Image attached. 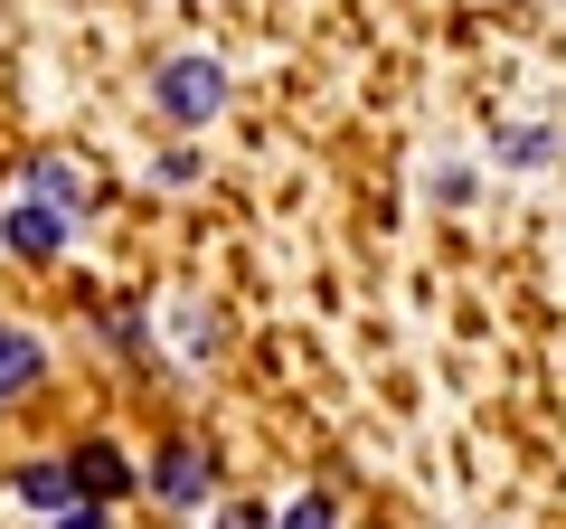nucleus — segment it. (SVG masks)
Listing matches in <instances>:
<instances>
[{"mask_svg": "<svg viewBox=\"0 0 566 529\" xmlns=\"http://www.w3.org/2000/svg\"><path fill=\"white\" fill-rule=\"evenodd\" d=\"M283 529H331V501H293V510H283Z\"/></svg>", "mask_w": 566, "mask_h": 529, "instance_id": "nucleus-8", "label": "nucleus"}, {"mask_svg": "<svg viewBox=\"0 0 566 529\" xmlns=\"http://www.w3.org/2000/svg\"><path fill=\"white\" fill-rule=\"evenodd\" d=\"M10 246H20V256H57L66 246V208H48V199L10 208Z\"/></svg>", "mask_w": 566, "mask_h": 529, "instance_id": "nucleus-3", "label": "nucleus"}, {"mask_svg": "<svg viewBox=\"0 0 566 529\" xmlns=\"http://www.w3.org/2000/svg\"><path fill=\"white\" fill-rule=\"evenodd\" d=\"M57 529H104V510H57Z\"/></svg>", "mask_w": 566, "mask_h": 529, "instance_id": "nucleus-9", "label": "nucleus"}, {"mask_svg": "<svg viewBox=\"0 0 566 529\" xmlns=\"http://www.w3.org/2000/svg\"><path fill=\"white\" fill-rule=\"evenodd\" d=\"M29 378H39V341L29 331H0V397H20Z\"/></svg>", "mask_w": 566, "mask_h": 529, "instance_id": "nucleus-5", "label": "nucleus"}, {"mask_svg": "<svg viewBox=\"0 0 566 529\" xmlns=\"http://www.w3.org/2000/svg\"><path fill=\"white\" fill-rule=\"evenodd\" d=\"M29 189L57 199V208H76V170H66V162H29Z\"/></svg>", "mask_w": 566, "mask_h": 529, "instance_id": "nucleus-7", "label": "nucleus"}, {"mask_svg": "<svg viewBox=\"0 0 566 529\" xmlns=\"http://www.w3.org/2000/svg\"><path fill=\"white\" fill-rule=\"evenodd\" d=\"M66 491H76V483H66V464H29V473H20V501H29V510H57Z\"/></svg>", "mask_w": 566, "mask_h": 529, "instance_id": "nucleus-6", "label": "nucleus"}, {"mask_svg": "<svg viewBox=\"0 0 566 529\" xmlns=\"http://www.w3.org/2000/svg\"><path fill=\"white\" fill-rule=\"evenodd\" d=\"M151 483H161L170 501H208V454H189V445H170L161 464H151Z\"/></svg>", "mask_w": 566, "mask_h": 529, "instance_id": "nucleus-4", "label": "nucleus"}, {"mask_svg": "<svg viewBox=\"0 0 566 529\" xmlns=\"http://www.w3.org/2000/svg\"><path fill=\"white\" fill-rule=\"evenodd\" d=\"M227 104V66L218 58H170L161 66V114L170 123H208Z\"/></svg>", "mask_w": 566, "mask_h": 529, "instance_id": "nucleus-1", "label": "nucleus"}, {"mask_svg": "<svg viewBox=\"0 0 566 529\" xmlns=\"http://www.w3.org/2000/svg\"><path fill=\"white\" fill-rule=\"evenodd\" d=\"M66 483H76V491H95V501H114V491L133 483V464H123L114 445H76V454H66Z\"/></svg>", "mask_w": 566, "mask_h": 529, "instance_id": "nucleus-2", "label": "nucleus"}]
</instances>
